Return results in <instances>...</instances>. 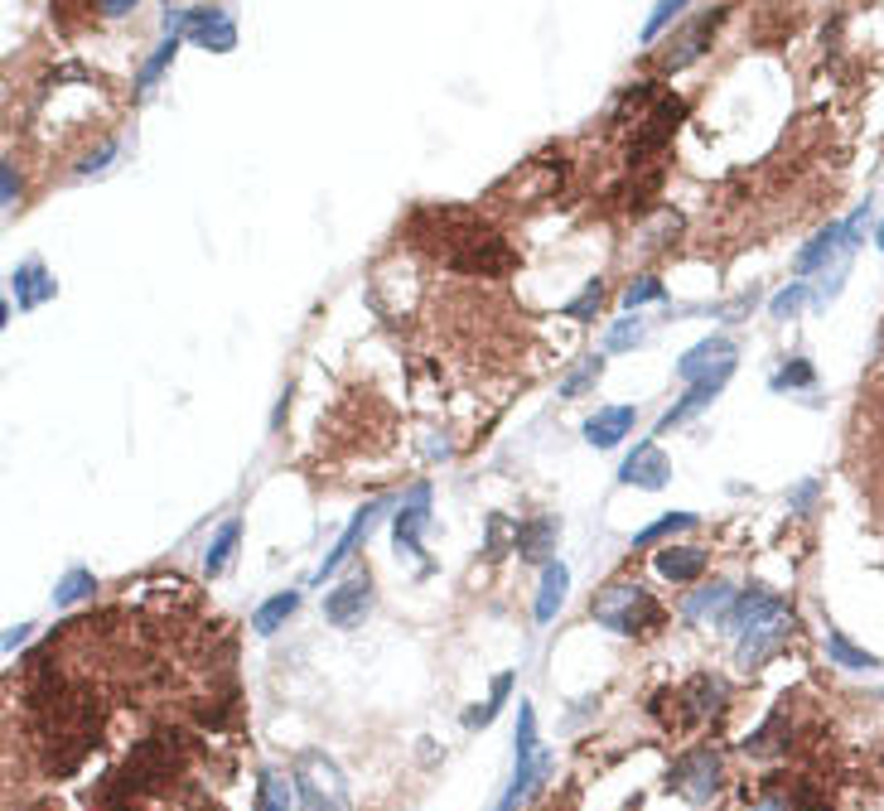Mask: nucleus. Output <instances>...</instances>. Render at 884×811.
Segmentation results:
<instances>
[{"label": "nucleus", "instance_id": "obj_1", "mask_svg": "<svg viewBox=\"0 0 884 811\" xmlns=\"http://www.w3.org/2000/svg\"><path fill=\"white\" fill-rule=\"evenodd\" d=\"M725 628L740 638V652H735L740 667L754 672V667H764L773 652L788 647L797 613H793L788 599H779L773 589L754 585V589H745V595H735V609H730V619H725Z\"/></svg>", "mask_w": 884, "mask_h": 811}, {"label": "nucleus", "instance_id": "obj_2", "mask_svg": "<svg viewBox=\"0 0 884 811\" xmlns=\"http://www.w3.org/2000/svg\"><path fill=\"white\" fill-rule=\"evenodd\" d=\"M590 619L600 628H609V633H624V638H644L652 628L662 623V609L658 599L648 595V589H638L634 579H614V585H604L595 604H590Z\"/></svg>", "mask_w": 884, "mask_h": 811}, {"label": "nucleus", "instance_id": "obj_3", "mask_svg": "<svg viewBox=\"0 0 884 811\" xmlns=\"http://www.w3.org/2000/svg\"><path fill=\"white\" fill-rule=\"evenodd\" d=\"M290 778H295V792H300V811H354V802H348V782H344V773H338L334 758H324L310 748V754L295 758Z\"/></svg>", "mask_w": 884, "mask_h": 811}, {"label": "nucleus", "instance_id": "obj_4", "mask_svg": "<svg viewBox=\"0 0 884 811\" xmlns=\"http://www.w3.org/2000/svg\"><path fill=\"white\" fill-rule=\"evenodd\" d=\"M720 20H725V5H716V10H701V15L686 20L682 30H676L672 40H668V48H662V54H658L662 72H682V68H692L696 58H706V48H710V40H716Z\"/></svg>", "mask_w": 884, "mask_h": 811}, {"label": "nucleus", "instance_id": "obj_5", "mask_svg": "<svg viewBox=\"0 0 884 811\" xmlns=\"http://www.w3.org/2000/svg\"><path fill=\"white\" fill-rule=\"evenodd\" d=\"M668 788L676 797H686L692 807H706L710 797L720 788V754H710V748H692V754H682L668 773Z\"/></svg>", "mask_w": 884, "mask_h": 811}, {"label": "nucleus", "instance_id": "obj_6", "mask_svg": "<svg viewBox=\"0 0 884 811\" xmlns=\"http://www.w3.org/2000/svg\"><path fill=\"white\" fill-rule=\"evenodd\" d=\"M668 700H672V710H676L672 724H676V730H686V724L725 716V706H730V686H725L720 676H692V682H686L676 696H668Z\"/></svg>", "mask_w": 884, "mask_h": 811}, {"label": "nucleus", "instance_id": "obj_7", "mask_svg": "<svg viewBox=\"0 0 884 811\" xmlns=\"http://www.w3.org/2000/svg\"><path fill=\"white\" fill-rule=\"evenodd\" d=\"M682 116H686L682 97H662V102L648 112L644 126H638L634 145H628V165H644V160H652V155L668 150V140H672V131L682 126Z\"/></svg>", "mask_w": 884, "mask_h": 811}, {"label": "nucleus", "instance_id": "obj_8", "mask_svg": "<svg viewBox=\"0 0 884 811\" xmlns=\"http://www.w3.org/2000/svg\"><path fill=\"white\" fill-rule=\"evenodd\" d=\"M368 613H372V575L368 571H354L344 585H334L324 595V619L334 628H358Z\"/></svg>", "mask_w": 884, "mask_h": 811}, {"label": "nucleus", "instance_id": "obj_9", "mask_svg": "<svg viewBox=\"0 0 884 811\" xmlns=\"http://www.w3.org/2000/svg\"><path fill=\"white\" fill-rule=\"evenodd\" d=\"M735 358H740L735 338L730 334H710V338H701V343H692L682 358H676V378L701 382V378H710V372H720V368H735Z\"/></svg>", "mask_w": 884, "mask_h": 811}, {"label": "nucleus", "instance_id": "obj_10", "mask_svg": "<svg viewBox=\"0 0 884 811\" xmlns=\"http://www.w3.org/2000/svg\"><path fill=\"white\" fill-rule=\"evenodd\" d=\"M184 34L199 48H209V54H233V48H237V24L227 20V10H213V5L189 10Z\"/></svg>", "mask_w": 884, "mask_h": 811}, {"label": "nucleus", "instance_id": "obj_11", "mask_svg": "<svg viewBox=\"0 0 884 811\" xmlns=\"http://www.w3.org/2000/svg\"><path fill=\"white\" fill-rule=\"evenodd\" d=\"M426 522H430V488H426V483H416V488H411V498L396 507V522H392L396 551L426 555V547H421V531H426Z\"/></svg>", "mask_w": 884, "mask_h": 811}, {"label": "nucleus", "instance_id": "obj_12", "mask_svg": "<svg viewBox=\"0 0 884 811\" xmlns=\"http://www.w3.org/2000/svg\"><path fill=\"white\" fill-rule=\"evenodd\" d=\"M730 378H735V368H720V372H710V378H701V382H686V396L668 410V416L658 420V430L668 435V430H676V426H686V420H696L701 410H706V406L725 392V382H730Z\"/></svg>", "mask_w": 884, "mask_h": 811}, {"label": "nucleus", "instance_id": "obj_13", "mask_svg": "<svg viewBox=\"0 0 884 811\" xmlns=\"http://www.w3.org/2000/svg\"><path fill=\"white\" fill-rule=\"evenodd\" d=\"M619 483H628V488H648V493L668 488V483H672L668 454H662L658 444H638V450L619 464Z\"/></svg>", "mask_w": 884, "mask_h": 811}, {"label": "nucleus", "instance_id": "obj_14", "mask_svg": "<svg viewBox=\"0 0 884 811\" xmlns=\"http://www.w3.org/2000/svg\"><path fill=\"white\" fill-rule=\"evenodd\" d=\"M730 609H735V589L725 585V579H710V589H696V595L682 599V619H692V623H706L710 619V623L725 628Z\"/></svg>", "mask_w": 884, "mask_h": 811}, {"label": "nucleus", "instance_id": "obj_15", "mask_svg": "<svg viewBox=\"0 0 884 811\" xmlns=\"http://www.w3.org/2000/svg\"><path fill=\"white\" fill-rule=\"evenodd\" d=\"M634 426H638V406H604L585 420V440L595 444V450H614Z\"/></svg>", "mask_w": 884, "mask_h": 811}, {"label": "nucleus", "instance_id": "obj_16", "mask_svg": "<svg viewBox=\"0 0 884 811\" xmlns=\"http://www.w3.org/2000/svg\"><path fill=\"white\" fill-rule=\"evenodd\" d=\"M10 290H15V305L20 309H34V305H44V300H54V275L44 271V261L40 257H30V261H20L15 271H10Z\"/></svg>", "mask_w": 884, "mask_h": 811}, {"label": "nucleus", "instance_id": "obj_17", "mask_svg": "<svg viewBox=\"0 0 884 811\" xmlns=\"http://www.w3.org/2000/svg\"><path fill=\"white\" fill-rule=\"evenodd\" d=\"M788 744H793V720H788V700H783V706L773 710V716L745 740V754L773 758V754H788Z\"/></svg>", "mask_w": 884, "mask_h": 811}, {"label": "nucleus", "instance_id": "obj_18", "mask_svg": "<svg viewBox=\"0 0 884 811\" xmlns=\"http://www.w3.org/2000/svg\"><path fill=\"white\" fill-rule=\"evenodd\" d=\"M556 537H561V522H556V517H537V522H517L513 547H517L523 561H541V565H547L551 551H556Z\"/></svg>", "mask_w": 884, "mask_h": 811}, {"label": "nucleus", "instance_id": "obj_19", "mask_svg": "<svg viewBox=\"0 0 884 811\" xmlns=\"http://www.w3.org/2000/svg\"><path fill=\"white\" fill-rule=\"evenodd\" d=\"M566 589H571V571H566L561 561H547L541 565V585H537V604H531V619L551 623L556 609L566 604Z\"/></svg>", "mask_w": 884, "mask_h": 811}, {"label": "nucleus", "instance_id": "obj_20", "mask_svg": "<svg viewBox=\"0 0 884 811\" xmlns=\"http://www.w3.org/2000/svg\"><path fill=\"white\" fill-rule=\"evenodd\" d=\"M378 512H382V503H368V507H362V512L354 517V522H348V531L334 541V551L324 555V565H320V571H314V579H320V585H324V575H334L338 565L348 561V551H354L358 541H368V527H372V517H378Z\"/></svg>", "mask_w": 884, "mask_h": 811}, {"label": "nucleus", "instance_id": "obj_21", "mask_svg": "<svg viewBox=\"0 0 884 811\" xmlns=\"http://www.w3.org/2000/svg\"><path fill=\"white\" fill-rule=\"evenodd\" d=\"M841 241H846V223H827V227H821V233H817L813 241H807L803 251H797L793 271H797V275H813V271H821V266H827V261L841 251Z\"/></svg>", "mask_w": 884, "mask_h": 811}, {"label": "nucleus", "instance_id": "obj_22", "mask_svg": "<svg viewBox=\"0 0 884 811\" xmlns=\"http://www.w3.org/2000/svg\"><path fill=\"white\" fill-rule=\"evenodd\" d=\"M658 571L668 575V579H676V585H686V579H696L701 571H706V551H696V547H668L658 555Z\"/></svg>", "mask_w": 884, "mask_h": 811}, {"label": "nucleus", "instance_id": "obj_23", "mask_svg": "<svg viewBox=\"0 0 884 811\" xmlns=\"http://www.w3.org/2000/svg\"><path fill=\"white\" fill-rule=\"evenodd\" d=\"M827 657L837 662V667H846V672H880V657H875V652L855 647L846 633H837V628L827 633Z\"/></svg>", "mask_w": 884, "mask_h": 811}, {"label": "nucleus", "instance_id": "obj_24", "mask_svg": "<svg viewBox=\"0 0 884 811\" xmlns=\"http://www.w3.org/2000/svg\"><path fill=\"white\" fill-rule=\"evenodd\" d=\"M295 778H286L281 768H261V797H257V811H290L295 807Z\"/></svg>", "mask_w": 884, "mask_h": 811}, {"label": "nucleus", "instance_id": "obj_25", "mask_svg": "<svg viewBox=\"0 0 884 811\" xmlns=\"http://www.w3.org/2000/svg\"><path fill=\"white\" fill-rule=\"evenodd\" d=\"M295 609H300V595H295V589H286V595H271L257 613H251V633H257V638H271L276 628H281Z\"/></svg>", "mask_w": 884, "mask_h": 811}, {"label": "nucleus", "instance_id": "obj_26", "mask_svg": "<svg viewBox=\"0 0 884 811\" xmlns=\"http://www.w3.org/2000/svg\"><path fill=\"white\" fill-rule=\"evenodd\" d=\"M237 537H242V522H223V527H217V537L209 541V551H203V571L223 575L227 571V555L237 551Z\"/></svg>", "mask_w": 884, "mask_h": 811}, {"label": "nucleus", "instance_id": "obj_27", "mask_svg": "<svg viewBox=\"0 0 884 811\" xmlns=\"http://www.w3.org/2000/svg\"><path fill=\"white\" fill-rule=\"evenodd\" d=\"M507 691H513V672H499V676H493V696H489V706H469V710H465V730H483V724H489V720L503 710Z\"/></svg>", "mask_w": 884, "mask_h": 811}, {"label": "nucleus", "instance_id": "obj_28", "mask_svg": "<svg viewBox=\"0 0 884 811\" xmlns=\"http://www.w3.org/2000/svg\"><path fill=\"white\" fill-rule=\"evenodd\" d=\"M644 343H648V324L638 314L609 324V334H604V353H628V348H644Z\"/></svg>", "mask_w": 884, "mask_h": 811}, {"label": "nucleus", "instance_id": "obj_29", "mask_svg": "<svg viewBox=\"0 0 884 811\" xmlns=\"http://www.w3.org/2000/svg\"><path fill=\"white\" fill-rule=\"evenodd\" d=\"M97 595V579L82 571V565H72V571L58 579V589H54V604L58 609H68V604H78V599H92Z\"/></svg>", "mask_w": 884, "mask_h": 811}, {"label": "nucleus", "instance_id": "obj_30", "mask_svg": "<svg viewBox=\"0 0 884 811\" xmlns=\"http://www.w3.org/2000/svg\"><path fill=\"white\" fill-rule=\"evenodd\" d=\"M817 382V368L807 358H788L779 372H773V392H807Z\"/></svg>", "mask_w": 884, "mask_h": 811}, {"label": "nucleus", "instance_id": "obj_31", "mask_svg": "<svg viewBox=\"0 0 884 811\" xmlns=\"http://www.w3.org/2000/svg\"><path fill=\"white\" fill-rule=\"evenodd\" d=\"M686 5H692V0H658V5H652V15L644 20V34H638V40L652 44V40H658V34H668V30H672V20L682 15Z\"/></svg>", "mask_w": 884, "mask_h": 811}, {"label": "nucleus", "instance_id": "obj_32", "mask_svg": "<svg viewBox=\"0 0 884 811\" xmlns=\"http://www.w3.org/2000/svg\"><path fill=\"white\" fill-rule=\"evenodd\" d=\"M686 527H696V512H668V517H658V522H652L648 531H638L634 547H652V541L676 537V531H686Z\"/></svg>", "mask_w": 884, "mask_h": 811}, {"label": "nucleus", "instance_id": "obj_33", "mask_svg": "<svg viewBox=\"0 0 884 811\" xmlns=\"http://www.w3.org/2000/svg\"><path fill=\"white\" fill-rule=\"evenodd\" d=\"M600 305H604V281H590L580 295L566 305V319H580V324H590L600 314Z\"/></svg>", "mask_w": 884, "mask_h": 811}, {"label": "nucleus", "instance_id": "obj_34", "mask_svg": "<svg viewBox=\"0 0 884 811\" xmlns=\"http://www.w3.org/2000/svg\"><path fill=\"white\" fill-rule=\"evenodd\" d=\"M803 305H813V290H807L803 281H793L788 290H783V295H773L769 314H773V319H793V314L803 309Z\"/></svg>", "mask_w": 884, "mask_h": 811}, {"label": "nucleus", "instance_id": "obj_35", "mask_svg": "<svg viewBox=\"0 0 884 811\" xmlns=\"http://www.w3.org/2000/svg\"><path fill=\"white\" fill-rule=\"evenodd\" d=\"M600 372H604V358H585L580 368L571 372V378L561 382V396H575V392H585L590 382H600Z\"/></svg>", "mask_w": 884, "mask_h": 811}, {"label": "nucleus", "instance_id": "obj_36", "mask_svg": "<svg viewBox=\"0 0 884 811\" xmlns=\"http://www.w3.org/2000/svg\"><path fill=\"white\" fill-rule=\"evenodd\" d=\"M652 300H662V281H658V275H638V281L624 290V305H628V309L652 305Z\"/></svg>", "mask_w": 884, "mask_h": 811}, {"label": "nucleus", "instance_id": "obj_37", "mask_svg": "<svg viewBox=\"0 0 884 811\" xmlns=\"http://www.w3.org/2000/svg\"><path fill=\"white\" fill-rule=\"evenodd\" d=\"M112 155H116V140L107 136L102 145H97V150H88V155L78 160V174H97V169H107V165H112Z\"/></svg>", "mask_w": 884, "mask_h": 811}, {"label": "nucleus", "instance_id": "obj_38", "mask_svg": "<svg viewBox=\"0 0 884 811\" xmlns=\"http://www.w3.org/2000/svg\"><path fill=\"white\" fill-rule=\"evenodd\" d=\"M0 174H5V193H0V203H5V213H15V203H20V169H15V160H5V169H0Z\"/></svg>", "mask_w": 884, "mask_h": 811}, {"label": "nucleus", "instance_id": "obj_39", "mask_svg": "<svg viewBox=\"0 0 884 811\" xmlns=\"http://www.w3.org/2000/svg\"><path fill=\"white\" fill-rule=\"evenodd\" d=\"M754 811H793V792H764L754 802Z\"/></svg>", "mask_w": 884, "mask_h": 811}, {"label": "nucleus", "instance_id": "obj_40", "mask_svg": "<svg viewBox=\"0 0 884 811\" xmlns=\"http://www.w3.org/2000/svg\"><path fill=\"white\" fill-rule=\"evenodd\" d=\"M136 5H141V0H97V10H102L107 20H121V15H131V10H136Z\"/></svg>", "mask_w": 884, "mask_h": 811}, {"label": "nucleus", "instance_id": "obj_41", "mask_svg": "<svg viewBox=\"0 0 884 811\" xmlns=\"http://www.w3.org/2000/svg\"><path fill=\"white\" fill-rule=\"evenodd\" d=\"M813 503H817V483H813V478H807V483H803V488H797V493H793V498H788V507H793V512H803V507H813Z\"/></svg>", "mask_w": 884, "mask_h": 811}, {"label": "nucleus", "instance_id": "obj_42", "mask_svg": "<svg viewBox=\"0 0 884 811\" xmlns=\"http://www.w3.org/2000/svg\"><path fill=\"white\" fill-rule=\"evenodd\" d=\"M24 638H30V623H20V628H10V633H5V652H15L20 643H24Z\"/></svg>", "mask_w": 884, "mask_h": 811}, {"label": "nucleus", "instance_id": "obj_43", "mask_svg": "<svg viewBox=\"0 0 884 811\" xmlns=\"http://www.w3.org/2000/svg\"><path fill=\"white\" fill-rule=\"evenodd\" d=\"M875 358H884V324H880V334H875Z\"/></svg>", "mask_w": 884, "mask_h": 811}, {"label": "nucleus", "instance_id": "obj_44", "mask_svg": "<svg viewBox=\"0 0 884 811\" xmlns=\"http://www.w3.org/2000/svg\"><path fill=\"white\" fill-rule=\"evenodd\" d=\"M875 247L884 251V223H880V233H875Z\"/></svg>", "mask_w": 884, "mask_h": 811}]
</instances>
